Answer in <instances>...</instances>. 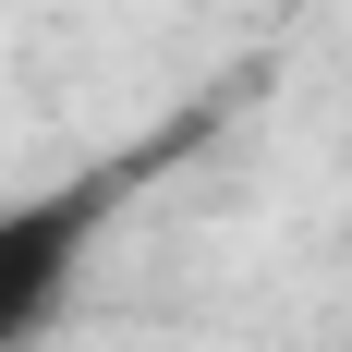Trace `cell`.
I'll return each instance as SVG.
<instances>
[{
    "mask_svg": "<svg viewBox=\"0 0 352 352\" xmlns=\"http://www.w3.org/2000/svg\"><path fill=\"white\" fill-rule=\"evenodd\" d=\"M267 12H292V0H267Z\"/></svg>",
    "mask_w": 352,
    "mask_h": 352,
    "instance_id": "7a4b0ae2",
    "label": "cell"
},
{
    "mask_svg": "<svg viewBox=\"0 0 352 352\" xmlns=\"http://www.w3.org/2000/svg\"><path fill=\"white\" fill-rule=\"evenodd\" d=\"M134 195V158H109V170H73L49 195H12L0 207V352H36L61 328L73 280H85V255H98L109 207Z\"/></svg>",
    "mask_w": 352,
    "mask_h": 352,
    "instance_id": "6da1fadb",
    "label": "cell"
}]
</instances>
